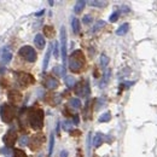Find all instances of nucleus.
<instances>
[{"label":"nucleus","mask_w":157,"mask_h":157,"mask_svg":"<svg viewBox=\"0 0 157 157\" xmlns=\"http://www.w3.org/2000/svg\"><path fill=\"white\" fill-rule=\"evenodd\" d=\"M18 143H20L21 146H25V145H28V137H25V136H24V137H22L20 139V141H18Z\"/></svg>","instance_id":"nucleus-32"},{"label":"nucleus","mask_w":157,"mask_h":157,"mask_svg":"<svg viewBox=\"0 0 157 157\" xmlns=\"http://www.w3.org/2000/svg\"><path fill=\"white\" fill-rule=\"evenodd\" d=\"M69 104H70V106L71 108H74V109H78L80 106H81V100L78 98H71L70 99V101H69Z\"/></svg>","instance_id":"nucleus-21"},{"label":"nucleus","mask_w":157,"mask_h":157,"mask_svg":"<svg viewBox=\"0 0 157 157\" xmlns=\"http://www.w3.org/2000/svg\"><path fill=\"white\" fill-rule=\"evenodd\" d=\"M100 64H101L103 68H105V67L109 64V57H108L106 55H104V53L100 56Z\"/></svg>","instance_id":"nucleus-23"},{"label":"nucleus","mask_w":157,"mask_h":157,"mask_svg":"<svg viewBox=\"0 0 157 157\" xmlns=\"http://www.w3.org/2000/svg\"><path fill=\"white\" fill-rule=\"evenodd\" d=\"M121 11H122V12H129L131 10H129V7H128L127 5H122V6H121Z\"/></svg>","instance_id":"nucleus-34"},{"label":"nucleus","mask_w":157,"mask_h":157,"mask_svg":"<svg viewBox=\"0 0 157 157\" xmlns=\"http://www.w3.org/2000/svg\"><path fill=\"white\" fill-rule=\"evenodd\" d=\"M29 123L30 127L35 131H39L44 126V111L42 110H33L29 115Z\"/></svg>","instance_id":"nucleus-2"},{"label":"nucleus","mask_w":157,"mask_h":157,"mask_svg":"<svg viewBox=\"0 0 157 157\" xmlns=\"http://www.w3.org/2000/svg\"><path fill=\"white\" fill-rule=\"evenodd\" d=\"M13 157H27V155H25L23 151L16 149V150H13Z\"/></svg>","instance_id":"nucleus-30"},{"label":"nucleus","mask_w":157,"mask_h":157,"mask_svg":"<svg viewBox=\"0 0 157 157\" xmlns=\"http://www.w3.org/2000/svg\"><path fill=\"white\" fill-rule=\"evenodd\" d=\"M85 5H86V1H85V0H78V1H76L75 6H74L75 13H81L82 10L85 9Z\"/></svg>","instance_id":"nucleus-15"},{"label":"nucleus","mask_w":157,"mask_h":157,"mask_svg":"<svg viewBox=\"0 0 157 157\" xmlns=\"http://www.w3.org/2000/svg\"><path fill=\"white\" fill-rule=\"evenodd\" d=\"M104 25H105V22H104V21H98V22L96 23V27L93 28V32H97L100 28H103Z\"/></svg>","instance_id":"nucleus-28"},{"label":"nucleus","mask_w":157,"mask_h":157,"mask_svg":"<svg viewBox=\"0 0 157 157\" xmlns=\"http://www.w3.org/2000/svg\"><path fill=\"white\" fill-rule=\"evenodd\" d=\"M118 16H120V12L118 11H115V12H113L111 15H110V22H116L118 20Z\"/></svg>","instance_id":"nucleus-29"},{"label":"nucleus","mask_w":157,"mask_h":157,"mask_svg":"<svg viewBox=\"0 0 157 157\" xmlns=\"http://www.w3.org/2000/svg\"><path fill=\"white\" fill-rule=\"evenodd\" d=\"M59 44L57 41L53 42V55H55V58H58L59 56Z\"/></svg>","instance_id":"nucleus-26"},{"label":"nucleus","mask_w":157,"mask_h":157,"mask_svg":"<svg viewBox=\"0 0 157 157\" xmlns=\"http://www.w3.org/2000/svg\"><path fill=\"white\" fill-rule=\"evenodd\" d=\"M18 55H20L21 57H23L27 62H29V63H34L36 60V57H38L35 50L32 46H23V47H21L20 51H18Z\"/></svg>","instance_id":"nucleus-3"},{"label":"nucleus","mask_w":157,"mask_h":157,"mask_svg":"<svg viewBox=\"0 0 157 157\" xmlns=\"http://www.w3.org/2000/svg\"><path fill=\"white\" fill-rule=\"evenodd\" d=\"M44 32H45L46 36H52V34H53V27H51V25H46V27L44 28Z\"/></svg>","instance_id":"nucleus-25"},{"label":"nucleus","mask_w":157,"mask_h":157,"mask_svg":"<svg viewBox=\"0 0 157 157\" xmlns=\"http://www.w3.org/2000/svg\"><path fill=\"white\" fill-rule=\"evenodd\" d=\"M0 152L2 155H5V156H11V150L9 147H1L0 149Z\"/></svg>","instance_id":"nucleus-31"},{"label":"nucleus","mask_w":157,"mask_h":157,"mask_svg":"<svg viewBox=\"0 0 157 157\" xmlns=\"http://www.w3.org/2000/svg\"><path fill=\"white\" fill-rule=\"evenodd\" d=\"M128 29H129V24H128V23H123L122 25H120V27H118V29L116 30V35L122 36V35L127 34Z\"/></svg>","instance_id":"nucleus-14"},{"label":"nucleus","mask_w":157,"mask_h":157,"mask_svg":"<svg viewBox=\"0 0 157 157\" xmlns=\"http://www.w3.org/2000/svg\"><path fill=\"white\" fill-rule=\"evenodd\" d=\"M21 99H22V96H21V93L16 92V91H12V92H10V93H9V100H10L11 103H13V104H17V103H20Z\"/></svg>","instance_id":"nucleus-11"},{"label":"nucleus","mask_w":157,"mask_h":157,"mask_svg":"<svg viewBox=\"0 0 157 157\" xmlns=\"http://www.w3.org/2000/svg\"><path fill=\"white\" fill-rule=\"evenodd\" d=\"M74 123H75V124H78V115H75V116H74Z\"/></svg>","instance_id":"nucleus-37"},{"label":"nucleus","mask_w":157,"mask_h":157,"mask_svg":"<svg viewBox=\"0 0 157 157\" xmlns=\"http://www.w3.org/2000/svg\"><path fill=\"white\" fill-rule=\"evenodd\" d=\"M110 118H111V114H110V113H104V114H101V115L99 116L98 121L100 123H105V122H109Z\"/></svg>","instance_id":"nucleus-19"},{"label":"nucleus","mask_w":157,"mask_h":157,"mask_svg":"<svg viewBox=\"0 0 157 157\" xmlns=\"http://www.w3.org/2000/svg\"><path fill=\"white\" fill-rule=\"evenodd\" d=\"M82 22L85 23V24H90L91 22H92V17L90 16V15H86V16H83V20Z\"/></svg>","instance_id":"nucleus-33"},{"label":"nucleus","mask_w":157,"mask_h":157,"mask_svg":"<svg viewBox=\"0 0 157 157\" xmlns=\"http://www.w3.org/2000/svg\"><path fill=\"white\" fill-rule=\"evenodd\" d=\"M34 44L36 45L38 48L42 50V48L45 47V45H46V41H45L44 35H42V34H36V35H35V39H34Z\"/></svg>","instance_id":"nucleus-10"},{"label":"nucleus","mask_w":157,"mask_h":157,"mask_svg":"<svg viewBox=\"0 0 157 157\" xmlns=\"http://www.w3.org/2000/svg\"><path fill=\"white\" fill-rule=\"evenodd\" d=\"M59 157H68V151L63 150V151L60 152V156H59Z\"/></svg>","instance_id":"nucleus-35"},{"label":"nucleus","mask_w":157,"mask_h":157,"mask_svg":"<svg viewBox=\"0 0 157 157\" xmlns=\"http://www.w3.org/2000/svg\"><path fill=\"white\" fill-rule=\"evenodd\" d=\"M110 73H111V71H110L109 69L105 71V74H104V78H103V81H101V83H103L101 86H104V85H105V83L109 81V78H110Z\"/></svg>","instance_id":"nucleus-27"},{"label":"nucleus","mask_w":157,"mask_h":157,"mask_svg":"<svg viewBox=\"0 0 157 157\" xmlns=\"http://www.w3.org/2000/svg\"><path fill=\"white\" fill-rule=\"evenodd\" d=\"M75 87H76V93H78V96H87L90 93V87H88L87 82H85V83L80 82Z\"/></svg>","instance_id":"nucleus-8"},{"label":"nucleus","mask_w":157,"mask_h":157,"mask_svg":"<svg viewBox=\"0 0 157 157\" xmlns=\"http://www.w3.org/2000/svg\"><path fill=\"white\" fill-rule=\"evenodd\" d=\"M60 53H62V67L67 65V29L65 27L60 28Z\"/></svg>","instance_id":"nucleus-4"},{"label":"nucleus","mask_w":157,"mask_h":157,"mask_svg":"<svg viewBox=\"0 0 157 157\" xmlns=\"http://www.w3.org/2000/svg\"><path fill=\"white\" fill-rule=\"evenodd\" d=\"M62 127H63V129H64L65 132H71V129H73V122H70V121H64V122L62 123Z\"/></svg>","instance_id":"nucleus-22"},{"label":"nucleus","mask_w":157,"mask_h":157,"mask_svg":"<svg viewBox=\"0 0 157 157\" xmlns=\"http://www.w3.org/2000/svg\"><path fill=\"white\" fill-rule=\"evenodd\" d=\"M64 82H65L67 87H69V88H73V87L76 86V81H75V78H73V76H65L64 78Z\"/></svg>","instance_id":"nucleus-16"},{"label":"nucleus","mask_w":157,"mask_h":157,"mask_svg":"<svg viewBox=\"0 0 157 157\" xmlns=\"http://www.w3.org/2000/svg\"><path fill=\"white\" fill-rule=\"evenodd\" d=\"M101 144H103V134L101 133H97L94 136V138H93V146L99 147Z\"/></svg>","instance_id":"nucleus-17"},{"label":"nucleus","mask_w":157,"mask_h":157,"mask_svg":"<svg viewBox=\"0 0 157 157\" xmlns=\"http://www.w3.org/2000/svg\"><path fill=\"white\" fill-rule=\"evenodd\" d=\"M83 63H85V58H83V55L82 52L78 50V51H74L71 57L69 58V69L73 71V73H78L82 69L83 67Z\"/></svg>","instance_id":"nucleus-1"},{"label":"nucleus","mask_w":157,"mask_h":157,"mask_svg":"<svg viewBox=\"0 0 157 157\" xmlns=\"http://www.w3.org/2000/svg\"><path fill=\"white\" fill-rule=\"evenodd\" d=\"M45 83H46V87L48 90H56L58 87V80L55 78H48Z\"/></svg>","instance_id":"nucleus-12"},{"label":"nucleus","mask_w":157,"mask_h":157,"mask_svg":"<svg viewBox=\"0 0 157 157\" xmlns=\"http://www.w3.org/2000/svg\"><path fill=\"white\" fill-rule=\"evenodd\" d=\"M0 113H1V118H2V121L6 122V123H10V122L13 120V117H15L13 109H12L11 105H9V104H4V105H1V108H0Z\"/></svg>","instance_id":"nucleus-5"},{"label":"nucleus","mask_w":157,"mask_h":157,"mask_svg":"<svg viewBox=\"0 0 157 157\" xmlns=\"http://www.w3.org/2000/svg\"><path fill=\"white\" fill-rule=\"evenodd\" d=\"M52 50H53V44H51V45L48 46L47 51H46V55H45V58H44V64H42V70H44V71H45V70L47 69V67H48V62H50V57H51Z\"/></svg>","instance_id":"nucleus-9"},{"label":"nucleus","mask_w":157,"mask_h":157,"mask_svg":"<svg viewBox=\"0 0 157 157\" xmlns=\"http://www.w3.org/2000/svg\"><path fill=\"white\" fill-rule=\"evenodd\" d=\"M17 81L22 86H28L34 82V78L28 73H18L17 74Z\"/></svg>","instance_id":"nucleus-7"},{"label":"nucleus","mask_w":157,"mask_h":157,"mask_svg":"<svg viewBox=\"0 0 157 157\" xmlns=\"http://www.w3.org/2000/svg\"><path fill=\"white\" fill-rule=\"evenodd\" d=\"M71 28H73V32L75 34H78V32H80V21L78 18H73V21H71Z\"/></svg>","instance_id":"nucleus-18"},{"label":"nucleus","mask_w":157,"mask_h":157,"mask_svg":"<svg viewBox=\"0 0 157 157\" xmlns=\"http://www.w3.org/2000/svg\"><path fill=\"white\" fill-rule=\"evenodd\" d=\"M53 146H55V134L51 133V136H50V145H48V156L52 155V152H53Z\"/></svg>","instance_id":"nucleus-20"},{"label":"nucleus","mask_w":157,"mask_h":157,"mask_svg":"<svg viewBox=\"0 0 157 157\" xmlns=\"http://www.w3.org/2000/svg\"><path fill=\"white\" fill-rule=\"evenodd\" d=\"M44 13H45V10H41V11H39V12H36V13H35V16H36V17H40V16H41V15H44Z\"/></svg>","instance_id":"nucleus-36"},{"label":"nucleus","mask_w":157,"mask_h":157,"mask_svg":"<svg viewBox=\"0 0 157 157\" xmlns=\"http://www.w3.org/2000/svg\"><path fill=\"white\" fill-rule=\"evenodd\" d=\"M90 4L92 6H96V7H103L104 5H106V1H99V0H92L90 1Z\"/></svg>","instance_id":"nucleus-24"},{"label":"nucleus","mask_w":157,"mask_h":157,"mask_svg":"<svg viewBox=\"0 0 157 157\" xmlns=\"http://www.w3.org/2000/svg\"><path fill=\"white\" fill-rule=\"evenodd\" d=\"M11 59H12V53H11L7 48H4V50H2V55H1V60H2V63L7 64V63H10Z\"/></svg>","instance_id":"nucleus-13"},{"label":"nucleus","mask_w":157,"mask_h":157,"mask_svg":"<svg viewBox=\"0 0 157 157\" xmlns=\"http://www.w3.org/2000/svg\"><path fill=\"white\" fill-rule=\"evenodd\" d=\"M16 140H17V134H16L15 131H9V132L2 137V141L5 143L6 147L13 146V144L16 143Z\"/></svg>","instance_id":"nucleus-6"}]
</instances>
